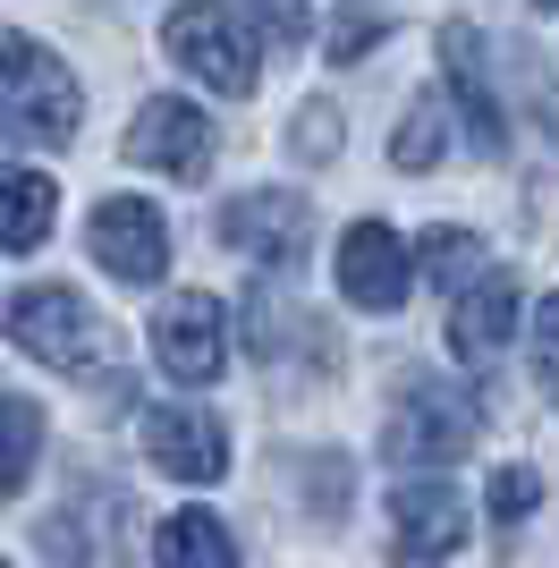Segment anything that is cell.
Returning <instances> with one entry per match:
<instances>
[{
  "label": "cell",
  "instance_id": "cell-9",
  "mask_svg": "<svg viewBox=\"0 0 559 568\" xmlns=\"http://www.w3.org/2000/svg\"><path fill=\"white\" fill-rule=\"evenodd\" d=\"M449 551H466V493L424 475L390 493V560L398 568H441Z\"/></svg>",
  "mask_w": 559,
  "mask_h": 568
},
{
  "label": "cell",
  "instance_id": "cell-24",
  "mask_svg": "<svg viewBox=\"0 0 559 568\" xmlns=\"http://www.w3.org/2000/svg\"><path fill=\"white\" fill-rule=\"evenodd\" d=\"M246 9L272 26V43H297V34H305V9H297V0H246Z\"/></svg>",
  "mask_w": 559,
  "mask_h": 568
},
{
  "label": "cell",
  "instance_id": "cell-18",
  "mask_svg": "<svg viewBox=\"0 0 559 568\" xmlns=\"http://www.w3.org/2000/svg\"><path fill=\"white\" fill-rule=\"evenodd\" d=\"M297 475H305V518L314 526H339L348 518V500H356V475H348V458L339 450H297Z\"/></svg>",
  "mask_w": 559,
  "mask_h": 568
},
{
  "label": "cell",
  "instance_id": "cell-11",
  "mask_svg": "<svg viewBox=\"0 0 559 568\" xmlns=\"http://www.w3.org/2000/svg\"><path fill=\"white\" fill-rule=\"evenodd\" d=\"M144 458L170 475V484H221L230 475V425L195 399H170L144 416Z\"/></svg>",
  "mask_w": 559,
  "mask_h": 568
},
{
  "label": "cell",
  "instance_id": "cell-6",
  "mask_svg": "<svg viewBox=\"0 0 559 568\" xmlns=\"http://www.w3.org/2000/svg\"><path fill=\"white\" fill-rule=\"evenodd\" d=\"M221 237L237 255H255L263 272H297L305 246H314V204L297 187H255V195H230L221 204Z\"/></svg>",
  "mask_w": 559,
  "mask_h": 568
},
{
  "label": "cell",
  "instance_id": "cell-1",
  "mask_svg": "<svg viewBox=\"0 0 559 568\" xmlns=\"http://www.w3.org/2000/svg\"><path fill=\"white\" fill-rule=\"evenodd\" d=\"M0 69H9V85H0V136H9V153H34V144H69L77 136L85 85H77L34 34H9Z\"/></svg>",
  "mask_w": 559,
  "mask_h": 568
},
{
  "label": "cell",
  "instance_id": "cell-2",
  "mask_svg": "<svg viewBox=\"0 0 559 568\" xmlns=\"http://www.w3.org/2000/svg\"><path fill=\"white\" fill-rule=\"evenodd\" d=\"M9 339H18L34 365H60V374H93V382H119V348L102 332V314L77 297V288L43 281V288H18L9 297Z\"/></svg>",
  "mask_w": 559,
  "mask_h": 568
},
{
  "label": "cell",
  "instance_id": "cell-13",
  "mask_svg": "<svg viewBox=\"0 0 559 568\" xmlns=\"http://www.w3.org/2000/svg\"><path fill=\"white\" fill-rule=\"evenodd\" d=\"M509 332H517V281L509 272H475L449 297V356H458L466 374H484V365H500Z\"/></svg>",
  "mask_w": 559,
  "mask_h": 568
},
{
  "label": "cell",
  "instance_id": "cell-15",
  "mask_svg": "<svg viewBox=\"0 0 559 568\" xmlns=\"http://www.w3.org/2000/svg\"><path fill=\"white\" fill-rule=\"evenodd\" d=\"M449 111H458L449 94H416V102H407V119L390 128V170L424 179V170L441 162V153H449Z\"/></svg>",
  "mask_w": 559,
  "mask_h": 568
},
{
  "label": "cell",
  "instance_id": "cell-12",
  "mask_svg": "<svg viewBox=\"0 0 559 568\" xmlns=\"http://www.w3.org/2000/svg\"><path fill=\"white\" fill-rule=\"evenodd\" d=\"M441 77H449V102H458L466 144H475L484 162H500V153H509V111H500V94H491L484 34H475L466 18H449V26H441Z\"/></svg>",
  "mask_w": 559,
  "mask_h": 568
},
{
  "label": "cell",
  "instance_id": "cell-21",
  "mask_svg": "<svg viewBox=\"0 0 559 568\" xmlns=\"http://www.w3.org/2000/svg\"><path fill=\"white\" fill-rule=\"evenodd\" d=\"M373 43H382V9H331V26H323L331 60H365Z\"/></svg>",
  "mask_w": 559,
  "mask_h": 568
},
{
  "label": "cell",
  "instance_id": "cell-3",
  "mask_svg": "<svg viewBox=\"0 0 559 568\" xmlns=\"http://www.w3.org/2000/svg\"><path fill=\"white\" fill-rule=\"evenodd\" d=\"M162 51L195 85H212V94H255L263 85V51H255V34L237 26L230 0H179L162 18Z\"/></svg>",
  "mask_w": 559,
  "mask_h": 568
},
{
  "label": "cell",
  "instance_id": "cell-4",
  "mask_svg": "<svg viewBox=\"0 0 559 568\" xmlns=\"http://www.w3.org/2000/svg\"><path fill=\"white\" fill-rule=\"evenodd\" d=\"M475 433H484V416H475V399H466L458 382L407 374L390 425H382V450H390V467H441V458L475 450Z\"/></svg>",
  "mask_w": 559,
  "mask_h": 568
},
{
  "label": "cell",
  "instance_id": "cell-10",
  "mask_svg": "<svg viewBox=\"0 0 559 568\" xmlns=\"http://www.w3.org/2000/svg\"><path fill=\"white\" fill-rule=\"evenodd\" d=\"M85 246H93V263H102L111 281H128V288H153L170 272V230H162V213H153L144 195H111V204H93Z\"/></svg>",
  "mask_w": 559,
  "mask_h": 568
},
{
  "label": "cell",
  "instance_id": "cell-25",
  "mask_svg": "<svg viewBox=\"0 0 559 568\" xmlns=\"http://www.w3.org/2000/svg\"><path fill=\"white\" fill-rule=\"evenodd\" d=\"M542 9H559V0H542Z\"/></svg>",
  "mask_w": 559,
  "mask_h": 568
},
{
  "label": "cell",
  "instance_id": "cell-23",
  "mask_svg": "<svg viewBox=\"0 0 559 568\" xmlns=\"http://www.w3.org/2000/svg\"><path fill=\"white\" fill-rule=\"evenodd\" d=\"M526 339H535V382L559 399V288L535 306V323H526Z\"/></svg>",
  "mask_w": 559,
  "mask_h": 568
},
{
  "label": "cell",
  "instance_id": "cell-19",
  "mask_svg": "<svg viewBox=\"0 0 559 568\" xmlns=\"http://www.w3.org/2000/svg\"><path fill=\"white\" fill-rule=\"evenodd\" d=\"M416 255H424V272H433L449 297H458L475 272H484V246H475V230H424V237H416Z\"/></svg>",
  "mask_w": 559,
  "mask_h": 568
},
{
  "label": "cell",
  "instance_id": "cell-14",
  "mask_svg": "<svg viewBox=\"0 0 559 568\" xmlns=\"http://www.w3.org/2000/svg\"><path fill=\"white\" fill-rule=\"evenodd\" d=\"M153 560L162 568H237V544L212 509H170V518L153 526Z\"/></svg>",
  "mask_w": 559,
  "mask_h": 568
},
{
  "label": "cell",
  "instance_id": "cell-17",
  "mask_svg": "<svg viewBox=\"0 0 559 568\" xmlns=\"http://www.w3.org/2000/svg\"><path fill=\"white\" fill-rule=\"evenodd\" d=\"M0 425H9L0 484H9V493H26V484H34V458H43V407L26 399V390H9V399H0Z\"/></svg>",
  "mask_w": 559,
  "mask_h": 568
},
{
  "label": "cell",
  "instance_id": "cell-8",
  "mask_svg": "<svg viewBox=\"0 0 559 568\" xmlns=\"http://www.w3.org/2000/svg\"><path fill=\"white\" fill-rule=\"evenodd\" d=\"M153 356H162V374L186 382V390L221 382V365H230V306L204 297V288L170 297V306L153 314Z\"/></svg>",
  "mask_w": 559,
  "mask_h": 568
},
{
  "label": "cell",
  "instance_id": "cell-5",
  "mask_svg": "<svg viewBox=\"0 0 559 568\" xmlns=\"http://www.w3.org/2000/svg\"><path fill=\"white\" fill-rule=\"evenodd\" d=\"M331 272H339V297H348L356 314H398L407 288H416V246H407L390 221H348Z\"/></svg>",
  "mask_w": 559,
  "mask_h": 568
},
{
  "label": "cell",
  "instance_id": "cell-7",
  "mask_svg": "<svg viewBox=\"0 0 559 568\" xmlns=\"http://www.w3.org/2000/svg\"><path fill=\"white\" fill-rule=\"evenodd\" d=\"M119 153H128V170H162V179H186V187H195L212 170V119L186 94H153L128 119V144H119Z\"/></svg>",
  "mask_w": 559,
  "mask_h": 568
},
{
  "label": "cell",
  "instance_id": "cell-16",
  "mask_svg": "<svg viewBox=\"0 0 559 568\" xmlns=\"http://www.w3.org/2000/svg\"><path fill=\"white\" fill-rule=\"evenodd\" d=\"M0 195H9V221H0L9 255H34V246L51 237V213H60V187H51L43 170H9V179H0Z\"/></svg>",
  "mask_w": 559,
  "mask_h": 568
},
{
  "label": "cell",
  "instance_id": "cell-20",
  "mask_svg": "<svg viewBox=\"0 0 559 568\" xmlns=\"http://www.w3.org/2000/svg\"><path fill=\"white\" fill-rule=\"evenodd\" d=\"M288 144H297V162H339L348 128H339V111H331V102H305L297 128H288Z\"/></svg>",
  "mask_w": 559,
  "mask_h": 568
},
{
  "label": "cell",
  "instance_id": "cell-22",
  "mask_svg": "<svg viewBox=\"0 0 559 568\" xmlns=\"http://www.w3.org/2000/svg\"><path fill=\"white\" fill-rule=\"evenodd\" d=\"M535 500H542V475H535V467H500V475H491V493H484V509H491L500 526H517Z\"/></svg>",
  "mask_w": 559,
  "mask_h": 568
}]
</instances>
